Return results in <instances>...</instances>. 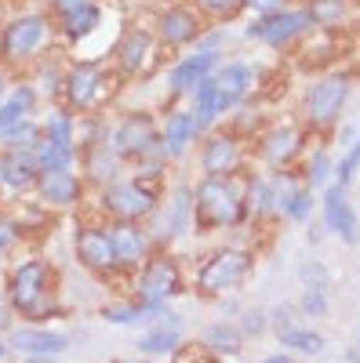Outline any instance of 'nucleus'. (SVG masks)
Instances as JSON below:
<instances>
[{"instance_id":"f257e3e1","label":"nucleus","mask_w":360,"mask_h":363,"mask_svg":"<svg viewBox=\"0 0 360 363\" xmlns=\"http://www.w3.org/2000/svg\"><path fill=\"white\" fill-rule=\"evenodd\" d=\"M248 182L236 174H200L193 182V229L233 233L248 225Z\"/></svg>"},{"instance_id":"f03ea898","label":"nucleus","mask_w":360,"mask_h":363,"mask_svg":"<svg viewBox=\"0 0 360 363\" xmlns=\"http://www.w3.org/2000/svg\"><path fill=\"white\" fill-rule=\"evenodd\" d=\"M8 306L15 316L29 323H48L62 316V301L55 294V269L51 262L29 255L8 272Z\"/></svg>"},{"instance_id":"7ed1b4c3","label":"nucleus","mask_w":360,"mask_h":363,"mask_svg":"<svg viewBox=\"0 0 360 363\" xmlns=\"http://www.w3.org/2000/svg\"><path fill=\"white\" fill-rule=\"evenodd\" d=\"M51 11L48 8H26L11 22L0 29V66H15V62H37L40 55H48L51 44Z\"/></svg>"},{"instance_id":"20e7f679","label":"nucleus","mask_w":360,"mask_h":363,"mask_svg":"<svg viewBox=\"0 0 360 363\" xmlns=\"http://www.w3.org/2000/svg\"><path fill=\"white\" fill-rule=\"evenodd\" d=\"M255 272V251L248 247H215L197 269H193V287L204 298H226L236 287H244Z\"/></svg>"},{"instance_id":"39448f33","label":"nucleus","mask_w":360,"mask_h":363,"mask_svg":"<svg viewBox=\"0 0 360 363\" xmlns=\"http://www.w3.org/2000/svg\"><path fill=\"white\" fill-rule=\"evenodd\" d=\"M164 200V182H149V178H113L106 186H99V207L106 211V218L120 222H149L153 211Z\"/></svg>"},{"instance_id":"423d86ee","label":"nucleus","mask_w":360,"mask_h":363,"mask_svg":"<svg viewBox=\"0 0 360 363\" xmlns=\"http://www.w3.org/2000/svg\"><path fill=\"white\" fill-rule=\"evenodd\" d=\"M131 287L142 306H157V301H171L186 291V272L168 247H153V255L131 272Z\"/></svg>"},{"instance_id":"0eeeda50","label":"nucleus","mask_w":360,"mask_h":363,"mask_svg":"<svg viewBox=\"0 0 360 363\" xmlns=\"http://www.w3.org/2000/svg\"><path fill=\"white\" fill-rule=\"evenodd\" d=\"M353 99V80L346 73H327V77H317L306 95H302V116H306V128L310 131H332L346 106Z\"/></svg>"},{"instance_id":"6e6552de","label":"nucleus","mask_w":360,"mask_h":363,"mask_svg":"<svg viewBox=\"0 0 360 363\" xmlns=\"http://www.w3.org/2000/svg\"><path fill=\"white\" fill-rule=\"evenodd\" d=\"M73 255L80 262V269H87L95 280H120V277H128L124 265H120L116 258V247H113V240H109V229L102 222H87L77 229L73 236Z\"/></svg>"},{"instance_id":"1a4fd4ad","label":"nucleus","mask_w":360,"mask_h":363,"mask_svg":"<svg viewBox=\"0 0 360 363\" xmlns=\"http://www.w3.org/2000/svg\"><path fill=\"white\" fill-rule=\"evenodd\" d=\"M306 138L310 128L298 120H277L258 135V160L266 171H288L306 157Z\"/></svg>"},{"instance_id":"9d476101","label":"nucleus","mask_w":360,"mask_h":363,"mask_svg":"<svg viewBox=\"0 0 360 363\" xmlns=\"http://www.w3.org/2000/svg\"><path fill=\"white\" fill-rule=\"evenodd\" d=\"M310 29H313L310 11L298 8V4H288V8H277V11L255 15L244 29V37L255 40V44H266V48H288L291 40L306 37Z\"/></svg>"},{"instance_id":"9b49d317","label":"nucleus","mask_w":360,"mask_h":363,"mask_svg":"<svg viewBox=\"0 0 360 363\" xmlns=\"http://www.w3.org/2000/svg\"><path fill=\"white\" fill-rule=\"evenodd\" d=\"M244 135L233 128H212L197 142V167L200 174H236L244 167Z\"/></svg>"},{"instance_id":"f8f14e48","label":"nucleus","mask_w":360,"mask_h":363,"mask_svg":"<svg viewBox=\"0 0 360 363\" xmlns=\"http://www.w3.org/2000/svg\"><path fill=\"white\" fill-rule=\"evenodd\" d=\"M153 233L157 247H171L178 236H186V229H193V186L178 182L171 193H164L160 207L153 211V218L146 222Z\"/></svg>"},{"instance_id":"ddd939ff","label":"nucleus","mask_w":360,"mask_h":363,"mask_svg":"<svg viewBox=\"0 0 360 363\" xmlns=\"http://www.w3.org/2000/svg\"><path fill=\"white\" fill-rule=\"evenodd\" d=\"M207 18L200 15L197 4H186V0H175V4H164L157 11V26L153 37L160 48H193L197 37L204 33Z\"/></svg>"},{"instance_id":"4468645a","label":"nucleus","mask_w":360,"mask_h":363,"mask_svg":"<svg viewBox=\"0 0 360 363\" xmlns=\"http://www.w3.org/2000/svg\"><path fill=\"white\" fill-rule=\"evenodd\" d=\"M102 91H106V69H102V62H73L62 73V91H58V95H62V106L66 109H73L80 116V113L99 109Z\"/></svg>"},{"instance_id":"2eb2a0df","label":"nucleus","mask_w":360,"mask_h":363,"mask_svg":"<svg viewBox=\"0 0 360 363\" xmlns=\"http://www.w3.org/2000/svg\"><path fill=\"white\" fill-rule=\"evenodd\" d=\"M157 37L153 29L146 26H128L124 33L116 37V48H113V62L124 77H149V62H153V51H157Z\"/></svg>"},{"instance_id":"dca6fc26","label":"nucleus","mask_w":360,"mask_h":363,"mask_svg":"<svg viewBox=\"0 0 360 363\" xmlns=\"http://www.w3.org/2000/svg\"><path fill=\"white\" fill-rule=\"evenodd\" d=\"M33 193L51 211H70L84 200L87 182H84V174H77V167H55V171H40Z\"/></svg>"},{"instance_id":"f3484780","label":"nucleus","mask_w":360,"mask_h":363,"mask_svg":"<svg viewBox=\"0 0 360 363\" xmlns=\"http://www.w3.org/2000/svg\"><path fill=\"white\" fill-rule=\"evenodd\" d=\"M109 229V240H113V247H116V258L120 265H124V272L131 277V272L153 255V233H149L146 222H120V218H109L106 222Z\"/></svg>"},{"instance_id":"a211bd4d","label":"nucleus","mask_w":360,"mask_h":363,"mask_svg":"<svg viewBox=\"0 0 360 363\" xmlns=\"http://www.w3.org/2000/svg\"><path fill=\"white\" fill-rule=\"evenodd\" d=\"M320 218H324V229L335 233L346 247H356L360 244V222H356V211H353V203L346 196V186H339V182L324 186Z\"/></svg>"},{"instance_id":"6ab92c4d","label":"nucleus","mask_w":360,"mask_h":363,"mask_svg":"<svg viewBox=\"0 0 360 363\" xmlns=\"http://www.w3.org/2000/svg\"><path fill=\"white\" fill-rule=\"evenodd\" d=\"M157 131H160V145H164V157L171 160V164H178L190 149L200 142V128H197V120H193V109H182V106H171L168 113H164V120L157 124Z\"/></svg>"},{"instance_id":"aec40b11","label":"nucleus","mask_w":360,"mask_h":363,"mask_svg":"<svg viewBox=\"0 0 360 363\" xmlns=\"http://www.w3.org/2000/svg\"><path fill=\"white\" fill-rule=\"evenodd\" d=\"M219 62H222V51H200V48H193L190 55H182V58H178V62L168 69L164 84H168V91H171L175 99L193 95V87H197L207 73H215Z\"/></svg>"},{"instance_id":"412c9836","label":"nucleus","mask_w":360,"mask_h":363,"mask_svg":"<svg viewBox=\"0 0 360 363\" xmlns=\"http://www.w3.org/2000/svg\"><path fill=\"white\" fill-rule=\"evenodd\" d=\"M8 345H11V352H22V356H58V352H66L73 345V338L66 335V330L29 323V327H11L8 330Z\"/></svg>"},{"instance_id":"4be33fe9","label":"nucleus","mask_w":360,"mask_h":363,"mask_svg":"<svg viewBox=\"0 0 360 363\" xmlns=\"http://www.w3.org/2000/svg\"><path fill=\"white\" fill-rule=\"evenodd\" d=\"M212 77H215L222 113H233V109L244 106V99L251 95V84H255V69L248 62H240V58H233V62H219Z\"/></svg>"},{"instance_id":"5701e85b","label":"nucleus","mask_w":360,"mask_h":363,"mask_svg":"<svg viewBox=\"0 0 360 363\" xmlns=\"http://www.w3.org/2000/svg\"><path fill=\"white\" fill-rule=\"evenodd\" d=\"M80 164H84V182H87V186H95V189L106 186V182H113V178H120V171L128 167L124 157L109 145V138L80 149Z\"/></svg>"},{"instance_id":"b1692460","label":"nucleus","mask_w":360,"mask_h":363,"mask_svg":"<svg viewBox=\"0 0 360 363\" xmlns=\"http://www.w3.org/2000/svg\"><path fill=\"white\" fill-rule=\"evenodd\" d=\"M4 153V189L8 193H33L37 178H40V164L33 157V149H0Z\"/></svg>"},{"instance_id":"393cba45","label":"nucleus","mask_w":360,"mask_h":363,"mask_svg":"<svg viewBox=\"0 0 360 363\" xmlns=\"http://www.w3.org/2000/svg\"><path fill=\"white\" fill-rule=\"evenodd\" d=\"M40 102H44V99H40V91H37L33 80H18V84H11V87H8V95H4V102H0V128L18 124V120H29V116L37 113Z\"/></svg>"},{"instance_id":"a878e982","label":"nucleus","mask_w":360,"mask_h":363,"mask_svg":"<svg viewBox=\"0 0 360 363\" xmlns=\"http://www.w3.org/2000/svg\"><path fill=\"white\" fill-rule=\"evenodd\" d=\"M55 26H58V33H62L66 44H80V40H87V37H92L95 29L102 26V8H99V4L73 8V11H66V15H58Z\"/></svg>"},{"instance_id":"bb28decb","label":"nucleus","mask_w":360,"mask_h":363,"mask_svg":"<svg viewBox=\"0 0 360 363\" xmlns=\"http://www.w3.org/2000/svg\"><path fill=\"white\" fill-rule=\"evenodd\" d=\"M200 345L207 356H236L244 349V335H240V327L229 323V320H215L200 330Z\"/></svg>"},{"instance_id":"cd10ccee","label":"nucleus","mask_w":360,"mask_h":363,"mask_svg":"<svg viewBox=\"0 0 360 363\" xmlns=\"http://www.w3.org/2000/svg\"><path fill=\"white\" fill-rule=\"evenodd\" d=\"M193 120H197V128L200 131H212L215 124H219V120L226 116L222 113V102H219V91H215V77L212 73H207L197 87H193Z\"/></svg>"},{"instance_id":"c85d7f7f","label":"nucleus","mask_w":360,"mask_h":363,"mask_svg":"<svg viewBox=\"0 0 360 363\" xmlns=\"http://www.w3.org/2000/svg\"><path fill=\"white\" fill-rule=\"evenodd\" d=\"M40 135L62 145H77V113L66 109L62 102H48L44 116H40Z\"/></svg>"},{"instance_id":"c756f323","label":"nucleus","mask_w":360,"mask_h":363,"mask_svg":"<svg viewBox=\"0 0 360 363\" xmlns=\"http://www.w3.org/2000/svg\"><path fill=\"white\" fill-rule=\"evenodd\" d=\"M248 215L251 222H262V218H273L277 215V186H273V174H255L248 178Z\"/></svg>"},{"instance_id":"7c9ffc66","label":"nucleus","mask_w":360,"mask_h":363,"mask_svg":"<svg viewBox=\"0 0 360 363\" xmlns=\"http://www.w3.org/2000/svg\"><path fill=\"white\" fill-rule=\"evenodd\" d=\"M277 338H280V345L291 352V356H320L324 349H327V338L320 335V330H313V327H284V330H277Z\"/></svg>"},{"instance_id":"2f4dec72","label":"nucleus","mask_w":360,"mask_h":363,"mask_svg":"<svg viewBox=\"0 0 360 363\" xmlns=\"http://www.w3.org/2000/svg\"><path fill=\"white\" fill-rule=\"evenodd\" d=\"M33 157L40 164V171H55V167H77L80 164V149L77 145H62V142H51L40 135V142L33 145Z\"/></svg>"},{"instance_id":"473e14b6","label":"nucleus","mask_w":360,"mask_h":363,"mask_svg":"<svg viewBox=\"0 0 360 363\" xmlns=\"http://www.w3.org/2000/svg\"><path fill=\"white\" fill-rule=\"evenodd\" d=\"M138 352L146 356H175V349L182 345V327H146V335L135 342Z\"/></svg>"},{"instance_id":"72a5a7b5","label":"nucleus","mask_w":360,"mask_h":363,"mask_svg":"<svg viewBox=\"0 0 360 363\" xmlns=\"http://www.w3.org/2000/svg\"><path fill=\"white\" fill-rule=\"evenodd\" d=\"M37 142H40V120L37 116L0 128V149H33Z\"/></svg>"},{"instance_id":"f704fd0d","label":"nucleus","mask_w":360,"mask_h":363,"mask_svg":"<svg viewBox=\"0 0 360 363\" xmlns=\"http://www.w3.org/2000/svg\"><path fill=\"white\" fill-rule=\"evenodd\" d=\"M332 174H335V160L327 157V149H313L310 160H306V171H302V182L310 189H324Z\"/></svg>"},{"instance_id":"c9c22d12","label":"nucleus","mask_w":360,"mask_h":363,"mask_svg":"<svg viewBox=\"0 0 360 363\" xmlns=\"http://www.w3.org/2000/svg\"><path fill=\"white\" fill-rule=\"evenodd\" d=\"M313 26H339L349 15V0H310L306 4Z\"/></svg>"},{"instance_id":"e433bc0d","label":"nucleus","mask_w":360,"mask_h":363,"mask_svg":"<svg viewBox=\"0 0 360 363\" xmlns=\"http://www.w3.org/2000/svg\"><path fill=\"white\" fill-rule=\"evenodd\" d=\"M99 316L106 323H120V327H138L142 323V301H109V306L99 309Z\"/></svg>"},{"instance_id":"4c0bfd02","label":"nucleus","mask_w":360,"mask_h":363,"mask_svg":"<svg viewBox=\"0 0 360 363\" xmlns=\"http://www.w3.org/2000/svg\"><path fill=\"white\" fill-rule=\"evenodd\" d=\"M193 4L200 8V15L207 22H222V26L244 11V0H193Z\"/></svg>"},{"instance_id":"58836bf2","label":"nucleus","mask_w":360,"mask_h":363,"mask_svg":"<svg viewBox=\"0 0 360 363\" xmlns=\"http://www.w3.org/2000/svg\"><path fill=\"white\" fill-rule=\"evenodd\" d=\"M356 171H360V135L346 145V153H342V160H335V182L339 186H349V182L356 178Z\"/></svg>"},{"instance_id":"ea45409f","label":"nucleus","mask_w":360,"mask_h":363,"mask_svg":"<svg viewBox=\"0 0 360 363\" xmlns=\"http://www.w3.org/2000/svg\"><path fill=\"white\" fill-rule=\"evenodd\" d=\"M327 287H317V284H306V294L298 301V313L302 316H327Z\"/></svg>"},{"instance_id":"a19ab883","label":"nucleus","mask_w":360,"mask_h":363,"mask_svg":"<svg viewBox=\"0 0 360 363\" xmlns=\"http://www.w3.org/2000/svg\"><path fill=\"white\" fill-rule=\"evenodd\" d=\"M236 327H240V335H244V342H251V338H262V330H269V316L262 309H248Z\"/></svg>"},{"instance_id":"79ce46f5","label":"nucleus","mask_w":360,"mask_h":363,"mask_svg":"<svg viewBox=\"0 0 360 363\" xmlns=\"http://www.w3.org/2000/svg\"><path fill=\"white\" fill-rule=\"evenodd\" d=\"M18 236H22L18 222L8 215V211H0V255H8V251L18 244Z\"/></svg>"},{"instance_id":"37998d69","label":"nucleus","mask_w":360,"mask_h":363,"mask_svg":"<svg viewBox=\"0 0 360 363\" xmlns=\"http://www.w3.org/2000/svg\"><path fill=\"white\" fill-rule=\"evenodd\" d=\"M298 272H302L306 284H317V287L327 284V269H324V262H317V258H306L302 265H298Z\"/></svg>"},{"instance_id":"c03bdc74","label":"nucleus","mask_w":360,"mask_h":363,"mask_svg":"<svg viewBox=\"0 0 360 363\" xmlns=\"http://www.w3.org/2000/svg\"><path fill=\"white\" fill-rule=\"evenodd\" d=\"M291 0H244V11L251 15H266V11H277V8H288Z\"/></svg>"},{"instance_id":"a18cd8bd","label":"nucleus","mask_w":360,"mask_h":363,"mask_svg":"<svg viewBox=\"0 0 360 363\" xmlns=\"http://www.w3.org/2000/svg\"><path fill=\"white\" fill-rule=\"evenodd\" d=\"M84 4H99V0H51V15L58 18V15H66V11H73V8H84Z\"/></svg>"},{"instance_id":"49530a36","label":"nucleus","mask_w":360,"mask_h":363,"mask_svg":"<svg viewBox=\"0 0 360 363\" xmlns=\"http://www.w3.org/2000/svg\"><path fill=\"white\" fill-rule=\"evenodd\" d=\"M15 327V309L8 306V298L0 301V335H8V330Z\"/></svg>"},{"instance_id":"de8ad7c7","label":"nucleus","mask_w":360,"mask_h":363,"mask_svg":"<svg viewBox=\"0 0 360 363\" xmlns=\"http://www.w3.org/2000/svg\"><path fill=\"white\" fill-rule=\"evenodd\" d=\"M266 363H291V352H288V349H284V352H269Z\"/></svg>"},{"instance_id":"09e8293b","label":"nucleus","mask_w":360,"mask_h":363,"mask_svg":"<svg viewBox=\"0 0 360 363\" xmlns=\"http://www.w3.org/2000/svg\"><path fill=\"white\" fill-rule=\"evenodd\" d=\"M8 87H11V80H8V69L0 66V102H4V95H8Z\"/></svg>"},{"instance_id":"8fccbe9b","label":"nucleus","mask_w":360,"mask_h":363,"mask_svg":"<svg viewBox=\"0 0 360 363\" xmlns=\"http://www.w3.org/2000/svg\"><path fill=\"white\" fill-rule=\"evenodd\" d=\"M8 352H11V345H8V338H0V359H8Z\"/></svg>"},{"instance_id":"3c124183","label":"nucleus","mask_w":360,"mask_h":363,"mask_svg":"<svg viewBox=\"0 0 360 363\" xmlns=\"http://www.w3.org/2000/svg\"><path fill=\"white\" fill-rule=\"evenodd\" d=\"M346 359H360V342H356L353 349H346Z\"/></svg>"},{"instance_id":"603ef678","label":"nucleus","mask_w":360,"mask_h":363,"mask_svg":"<svg viewBox=\"0 0 360 363\" xmlns=\"http://www.w3.org/2000/svg\"><path fill=\"white\" fill-rule=\"evenodd\" d=\"M33 8H51V0H29Z\"/></svg>"},{"instance_id":"864d4df0","label":"nucleus","mask_w":360,"mask_h":363,"mask_svg":"<svg viewBox=\"0 0 360 363\" xmlns=\"http://www.w3.org/2000/svg\"><path fill=\"white\" fill-rule=\"evenodd\" d=\"M0 189H4V153H0Z\"/></svg>"}]
</instances>
